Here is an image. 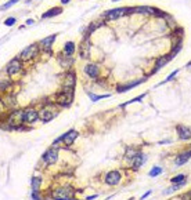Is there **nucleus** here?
Masks as SVG:
<instances>
[{
	"instance_id": "nucleus-25",
	"label": "nucleus",
	"mask_w": 191,
	"mask_h": 200,
	"mask_svg": "<svg viewBox=\"0 0 191 200\" xmlns=\"http://www.w3.org/2000/svg\"><path fill=\"white\" fill-rule=\"evenodd\" d=\"M186 180V175L184 174H180V175H176L175 178H172L170 181H172V184H177V182H183Z\"/></svg>"
},
{
	"instance_id": "nucleus-29",
	"label": "nucleus",
	"mask_w": 191,
	"mask_h": 200,
	"mask_svg": "<svg viewBox=\"0 0 191 200\" xmlns=\"http://www.w3.org/2000/svg\"><path fill=\"white\" fill-rule=\"evenodd\" d=\"M17 1H18V0H10V1H8V3H6V4H4V6L1 7V10H7V8H8V7H11V6H13V4H15V3H17Z\"/></svg>"
},
{
	"instance_id": "nucleus-33",
	"label": "nucleus",
	"mask_w": 191,
	"mask_h": 200,
	"mask_svg": "<svg viewBox=\"0 0 191 200\" xmlns=\"http://www.w3.org/2000/svg\"><path fill=\"white\" fill-rule=\"evenodd\" d=\"M61 3L63 4H67V3H69V0H61Z\"/></svg>"
},
{
	"instance_id": "nucleus-9",
	"label": "nucleus",
	"mask_w": 191,
	"mask_h": 200,
	"mask_svg": "<svg viewBox=\"0 0 191 200\" xmlns=\"http://www.w3.org/2000/svg\"><path fill=\"white\" fill-rule=\"evenodd\" d=\"M79 54L82 58H87L90 54V39L89 36H86L85 40L80 43V48H79Z\"/></svg>"
},
{
	"instance_id": "nucleus-6",
	"label": "nucleus",
	"mask_w": 191,
	"mask_h": 200,
	"mask_svg": "<svg viewBox=\"0 0 191 200\" xmlns=\"http://www.w3.org/2000/svg\"><path fill=\"white\" fill-rule=\"evenodd\" d=\"M8 123L14 127H17L18 124L21 123H24V111H14L11 115H10V117L7 120Z\"/></svg>"
},
{
	"instance_id": "nucleus-3",
	"label": "nucleus",
	"mask_w": 191,
	"mask_h": 200,
	"mask_svg": "<svg viewBox=\"0 0 191 200\" xmlns=\"http://www.w3.org/2000/svg\"><path fill=\"white\" fill-rule=\"evenodd\" d=\"M57 113H58V111H56L54 106H47V108H43V109L40 111L39 117L43 120L45 123H47V122H50L51 119H54V117L57 116Z\"/></svg>"
},
{
	"instance_id": "nucleus-34",
	"label": "nucleus",
	"mask_w": 191,
	"mask_h": 200,
	"mask_svg": "<svg viewBox=\"0 0 191 200\" xmlns=\"http://www.w3.org/2000/svg\"><path fill=\"white\" fill-rule=\"evenodd\" d=\"M187 66H188V69H190V70H191V62L188 63V65H187Z\"/></svg>"
},
{
	"instance_id": "nucleus-16",
	"label": "nucleus",
	"mask_w": 191,
	"mask_h": 200,
	"mask_svg": "<svg viewBox=\"0 0 191 200\" xmlns=\"http://www.w3.org/2000/svg\"><path fill=\"white\" fill-rule=\"evenodd\" d=\"M63 13V8L61 7H53V8H50L49 11H46L43 15H42V18H51V17H56V15H58V14Z\"/></svg>"
},
{
	"instance_id": "nucleus-24",
	"label": "nucleus",
	"mask_w": 191,
	"mask_h": 200,
	"mask_svg": "<svg viewBox=\"0 0 191 200\" xmlns=\"http://www.w3.org/2000/svg\"><path fill=\"white\" fill-rule=\"evenodd\" d=\"M146 97V94H141V95H139V97H136V98H133V100H130L129 102H125V104H121V108H125L127 106V105H130V104H133V102H140L143 98Z\"/></svg>"
},
{
	"instance_id": "nucleus-23",
	"label": "nucleus",
	"mask_w": 191,
	"mask_h": 200,
	"mask_svg": "<svg viewBox=\"0 0 191 200\" xmlns=\"http://www.w3.org/2000/svg\"><path fill=\"white\" fill-rule=\"evenodd\" d=\"M65 54L67 55H72L74 54V51H75V44L72 43V42H68V43L65 44Z\"/></svg>"
},
{
	"instance_id": "nucleus-17",
	"label": "nucleus",
	"mask_w": 191,
	"mask_h": 200,
	"mask_svg": "<svg viewBox=\"0 0 191 200\" xmlns=\"http://www.w3.org/2000/svg\"><path fill=\"white\" fill-rule=\"evenodd\" d=\"M190 157H191V150L190 152H186V153H181V155H179V156L176 157L175 164H176V166H181V164H184Z\"/></svg>"
},
{
	"instance_id": "nucleus-26",
	"label": "nucleus",
	"mask_w": 191,
	"mask_h": 200,
	"mask_svg": "<svg viewBox=\"0 0 191 200\" xmlns=\"http://www.w3.org/2000/svg\"><path fill=\"white\" fill-rule=\"evenodd\" d=\"M161 173H162V169H161V167H154V169L150 171L148 175H150V177H155V175H159Z\"/></svg>"
},
{
	"instance_id": "nucleus-14",
	"label": "nucleus",
	"mask_w": 191,
	"mask_h": 200,
	"mask_svg": "<svg viewBox=\"0 0 191 200\" xmlns=\"http://www.w3.org/2000/svg\"><path fill=\"white\" fill-rule=\"evenodd\" d=\"M75 86V75L74 73H67L65 77H64V81H63V87H71L74 88Z\"/></svg>"
},
{
	"instance_id": "nucleus-18",
	"label": "nucleus",
	"mask_w": 191,
	"mask_h": 200,
	"mask_svg": "<svg viewBox=\"0 0 191 200\" xmlns=\"http://www.w3.org/2000/svg\"><path fill=\"white\" fill-rule=\"evenodd\" d=\"M85 72H86V73H87L90 77H97V75H98V69H97V66H95V65H93V63L86 65Z\"/></svg>"
},
{
	"instance_id": "nucleus-28",
	"label": "nucleus",
	"mask_w": 191,
	"mask_h": 200,
	"mask_svg": "<svg viewBox=\"0 0 191 200\" xmlns=\"http://www.w3.org/2000/svg\"><path fill=\"white\" fill-rule=\"evenodd\" d=\"M39 185H40V180L39 178H33L32 180V188H33V190H36L39 188Z\"/></svg>"
},
{
	"instance_id": "nucleus-30",
	"label": "nucleus",
	"mask_w": 191,
	"mask_h": 200,
	"mask_svg": "<svg viewBox=\"0 0 191 200\" xmlns=\"http://www.w3.org/2000/svg\"><path fill=\"white\" fill-rule=\"evenodd\" d=\"M14 24H15V18H13V17H11V18H7L6 21H4V25L6 26H11V25H14Z\"/></svg>"
},
{
	"instance_id": "nucleus-10",
	"label": "nucleus",
	"mask_w": 191,
	"mask_h": 200,
	"mask_svg": "<svg viewBox=\"0 0 191 200\" xmlns=\"http://www.w3.org/2000/svg\"><path fill=\"white\" fill-rule=\"evenodd\" d=\"M39 117V113L35 109H26L24 111V123H35Z\"/></svg>"
},
{
	"instance_id": "nucleus-2",
	"label": "nucleus",
	"mask_w": 191,
	"mask_h": 200,
	"mask_svg": "<svg viewBox=\"0 0 191 200\" xmlns=\"http://www.w3.org/2000/svg\"><path fill=\"white\" fill-rule=\"evenodd\" d=\"M74 189L71 186H64V188H57L54 192H53V197L54 199H63V200H67V199H72L74 197Z\"/></svg>"
},
{
	"instance_id": "nucleus-13",
	"label": "nucleus",
	"mask_w": 191,
	"mask_h": 200,
	"mask_svg": "<svg viewBox=\"0 0 191 200\" xmlns=\"http://www.w3.org/2000/svg\"><path fill=\"white\" fill-rule=\"evenodd\" d=\"M177 132H179V137L180 139H190L191 138V130L186 126H177Z\"/></svg>"
},
{
	"instance_id": "nucleus-15",
	"label": "nucleus",
	"mask_w": 191,
	"mask_h": 200,
	"mask_svg": "<svg viewBox=\"0 0 191 200\" xmlns=\"http://www.w3.org/2000/svg\"><path fill=\"white\" fill-rule=\"evenodd\" d=\"M147 160V156L144 153H140V155H136V159H134L133 163V170H139L144 164V162Z\"/></svg>"
},
{
	"instance_id": "nucleus-1",
	"label": "nucleus",
	"mask_w": 191,
	"mask_h": 200,
	"mask_svg": "<svg viewBox=\"0 0 191 200\" xmlns=\"http://www.w3.org/2000/svg\"><path fill=\"white\" fill-rule=\"evenodd\" d=\"M72 98H74V88L71 87H63V91L58 94L57 97V102L63 106H68L72 102Z\"/></svg>"
},
{
	"instance_id": "nucleus-19",
	"label": "nucleus",
	"mask_w": 191,
	"mask_h": 200,
	"mask_svg": "<svg viewBox=\"0 0 191 200\" xmlns=\"http://www.w3.org/2000/svg\"><path fill=\"white\" fill-rule=\"evenodd\" d=\"M144 81V79H140V80H136V81H132L130 84H126V86H123V87H119L118 88V91L119 93H122V91H129L132 87H134V86H137V84H140V83H143Z\"/></svg>"
},
{
	"instance_id": "nucleus-4",
	"label": "nucleus",
	"mask_w": 191,
	"mask_h": 200,
	"mask_svg": "<svg viewBox=\"0 0 191 200\" xmlns=\"http://www.w3.org/2000/svg\"><path fill=\"white\" fill-rule=\"evenodd\" d=\"M78 135H79V134H78V131H75V130L65 132L64 135H61L58 139L54 141V145H58V142H63V144H65V145H71L78 138Z\"/></svg>"
},
{
	"instance_id": "nucleus-20",
	"label": "nucleus",
	"mask_w": 191,
	"mask_h": 200,
	"mask_svg": "<svg viewBox=\"0 0 191 200\" xmlns=\"http://www.w3.org/2000/svg\"><path fill=\"white\" fill-rule=\"evenodd\" d=\"M56 40V35H51V36H49V38H46V39H43L42 42H40V44L45 47V48H50V46H51V43Z\"/></svg>"
},
{
	"instance_id": "nucleus-27",
	"label": "nucleus",
	"mask_w": 191,
	"mask_h": 200,
	"mask_svg": "<svg viewBox=\"0 0 191 200\" xmlns=\"http://www.w3.org/2000/svg\"><path fill=\"white\" fill-rule=\"evenodd\" d=\"M107 97H109V94H104V95H94V94H90L91 101H98V100H102V98H107Z\"/></svg>"
},
{
	"instance_id": "nucleus-32",
	"label": "nucleus",
	"mask_w": 191,
	"mask_h": 200,
	"mask_svg": "<svg viewBox=\"0 0 191 200\" xmlns=\"http://www.w3.org/2000/svg\"><path fill=\"white\" fill-rule=\"evenodd\" d=\"M26 24H28V25H32V24H33V21H32V19H28V21H26Z\"/></svg>"
},
{
	"instance_id": "nucleus-35",
	"label": "nucleus",
	"mask_w": 191,
	"mask_h": 200,
	"mask_svg": "<svg viewBox=\"0 0 191 200\" xmlns=\"http://www.w3.org/2000/svg\"><path fill=\"white\" fill-rule=\"evenodd\" d=\"M112 1H119V0H112Z\"/></svg>"
},
{
	"instance_id": "nucleus-8",
	"label": "nucleus",
	"mask_w": 191,
	"mask_h": 200,
	"mask_svg": "<svg viewBox=\"0 0 191 200\" xmlns=\"http://www.w3.org/2000/svg\"><path fill=\"white\" fill-rule=\"evenodd\" d=\"M127 11V8H114V10H108L107 13L104 14V17L107 19H116V18H119V17H122L123 14H126Z\"/></svg>"
},
{
	"instance_id": "nucleus-11",
	"label": "nucleus",
	"mask_w": 191,
	"mask_h": 200,
	"mask_svg": "<svg viewBox=\"0 0 191 200\" xmlns=\"http://www.w3.org/2000/svg\"><path fill=\"white\" fill-rule=\"evenodd\" d=\"M19 69H21L19 59H13V61H10V63L7 65V73L10 76H14L19 72Z\"/></svg>"
},
{
	"instance_id": "nucleus-31",
	"label": "nucleus",
	"mask_w": 191,
	"mask_h": 200,
	"mask_svg": "<svg viewBox=\"0 0 191 200\" xmlns=\"http://www.w3.org/2000/svg\"><path fill=\"white\" fill-rule=\"evenodd\" d=\"M126 156L130 159V157H133V156H136V152H134L133 149H127V152H126Z\"/></svg>"
},
{
	"instance_id": "nucleus-22",
	"label": "nucleus",
	"mask_w": 191,
	"mask_h": 200,
	"mask_svg": "<svg viewBox=\"0 0 191 200\" xmlns=\"http://www.w3.org/2000/svg\"><path fill=\"white\" fill-rule=\"evenodd\" d=\"M168 61H170V59H169V55L162 57L161 59H158V61H157V65H155V70H158V69H161L162 66H164V65H165L166 62H168ZM155 70H154V72H155Z\"/></svg>"
},
{
	"instance_id": "nucleus-7",
	"label": "nucleus",
	"mask_w": 191,
	"mask_h": 200,
	"mask_svg": "<svg viewBox=\"0 0 191 200\" xmlns=\"http://www.w3.org/2000/svg\"><path fill=\"white\" fill-rule=\"evenodd\" d=\"M43 160H45L47 164H54V163L58 160V149L56 148H51L43 155Z\"/></svg>"
},
{
	"instance_id": "nucleus-5",
	"label": "nucleus",
	"mask_w": 191,
	"mask_h": 200,
	"mask_svg": "<svg viewBox=\"0 0 191 200\" xmlns=\"http://www.w3.org/2000/svg\"><path fill=\"white\" fill-rule=\"evenodd\" d=\"M36 54H38V44H31L21 53L19 58L24 59V61H28V59H31L33 57H36Z\"/></svg>"
},
{
	"instance_id": "nucleus-21",
	"label": "nucleus",
	"mask_w": 191,
	"mask_h": 200,
	"mask_svg": "<svg viewBox=\"0 0 191 200\" xmlns=\"http://www.w3.org/2000/svg\"><path fill=\"white\" fill-rule=\"evenodd\" d=\"M133 11H136V13H155L157 14V11H159V10H155L153 7H136V8H133Z\"/></svg>"
},
{
	"instance_id": "nucleus-12",
	"label": "nucleus",
	"mask_w": 191,
	"mask_h": 200,
	"mask_svg": "<svg viewBox=\"0 0 191 200\" xmlns=\"http://www.w3.org/2000/svg\"><path fill=\"white\" fill-rule=\"evenodd\" d=\"M119 181H121V174L118 171H109L105 177V182L108 185H116Z\"/></svg>"
}]
</instances>
